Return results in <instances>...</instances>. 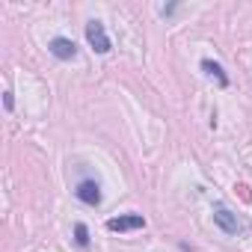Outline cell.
I'll use <instances>...</instances> for the list:
<instances>
[{
    "label": "cell",
    "instance_id": "cell-4",
    "mask_svg": "<svg viewBox=\"0 0 252 252\" xmlns=\"http://www.w3.org/2000/svg\"><path fill=\"white\" fill-rule=\"evenodd\" d=\"M214 222L225 231V234H237L240 231V222H237V217L225 208V205H214Z\"/></svg>",
    "mask_w": 252,
    "mask_h": 252
},
{
    "label": "cell",
    "instance_id": "cell-9",
    "mask_svg": "<svg viewBox=\"0 0 252 252\" xmlns=\"http://www.w3.org/2000/svg\"><path fill=\"white\" fill-rule=\"evenodd\" d=\"M3 104H6V110H12V107H15V101H12V92H6V98H3Z\"/></svg>",
    "mask_w": 252,
    "mask_h": 252
},
{
    "label": "cell",
    "instance_id": "cell-1",
    "mask_svg": "<svg viewBox=\"0 0 252 252\" xmlns=\"http://www.w3.org/2000/svg\"><path fill=\"white\" fill-rule=\"evenodd\" d=\"M86 42H89V48L95 51V54H110V36H107V30H104V24L98 21V18H92V21H86Z\"/></svg>",
    "mask_w": 252,
    "mask_h": 252
},
{
    "label": "cell",
    "instance_id": "cell-8",
    "mask_svg": "<svg viewBox=\"0 0 252 252\" xmlns=\"http://www.w3.org/2000/svg\"><path fill=\"white\" fill-rule=\"evenodd\" d=\"M175 9H178L175 3H169V6H158V15H160V18H169V15H172Z\"/></svg>",
    "mask_w": 252,
    "mask_h": 252
},
{
    "label": "cell",
    "instance_id": "cell-5",
    "mask_svg": "<svg viewBox=\"0 0 252 252\" xmlns=\"http://www.w3.org/2000/svg\"><path fill=\"white\" fill-rule=\"evenodd\" d=\"M48 51H51L57 60H74V54H77V45H74L71 39H65V36H57V39H51Z\"/></svg>",
    "mask_w": 252,
    "mask_h": 252
},
{
    "label": "cell",
    "instance_id": "cell-7",
    "mask_svg": "<svg viewBox=\"0 0 252 252\" xmlns=\"http://www.w3.org/2000/svg\"><path fill=\"white\" fill-rule=\"evenodd\" d=\"M74 240H77V246H80V249H86V246H89V228H86L83 222H74Z\"/></svg>",
    "mask_w": 252,
    "mask_h": 252
},
{
    "label": "cell",
    "instance_id": "cell-6",
    "mask_svg": "<svg viewBox=\"0 0 252 252\" xmlns=\"http://www.w3.org/2000/svg\"><path fill=\"white\" fill-rule=\"evenodd\" d=\"M202 71H205L208 77H217L220 86H228V77H225V71H222L220 63H214V60H202Z\"/></svg>",
    "mask_w": 252,
    "mask_h": 252
},
{
    "label": "cell",
    "instance_id": "cell-2",
    "mask_svg": "<svg viewBox=\"0 0 252 252\" xmlns=\"http://www.w3.org/2000/svg\"><path fill=\"white\" fill-rule=\"evenodd\" d=\"M137 228H146L143 214H122L107 220V231H137Z\"/></svg>",
    "mask_w": 252,
    "mask_h": 252
},
{
    "label": "cell",
    "instance_id": "cell-3",
    "mask_svg": "<svg viewBox=\"0 0 252 252\" xmlns=\"http://www.w3.org/2000/svg\"><path fill=\"white\" fill-rule=\"evenodd\" d=\"M74 196H77L83 205H89V208H98V205H101V187H98V181H92V178L80 181V184L74 187Z\"/></svg>",
    "mask_w": 252,
    "mask_h": 252
}]
</instances>
